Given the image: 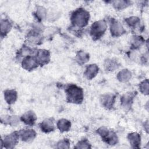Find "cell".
Segmentation results:
<instances>
[{
    "mask_svg": "<svg viewBox=\"0 0 149 149\" xmlns=\"http://www.w3.org/2000/svg\"><path fill=\"white\" fill-rule=\"evenodd\" d=\"M125 22L130 27H134L140 23V19L136 16H131L125 19Z\"/></svg>",
    "mask_w": 149,
    "mask_h": 149,
    "instance_id": "cell-26",
    "label": "cell"
},
{
    "mask_svg": "<svg viewBox=\"0 0 149 149\" xmlns=\"http://www.w3.org/2000/svg\"><path fill=\"white\" fill-rule=\"evenodd\" d=\"M130 2L129 1H112L113 7L118 10L123 9L125 8H127L130 5Z\"/></svg>",
    "mask_w": 149,
    "mask_h": 149,
    "instance_id": "cell-23",
    "label": "cell"
},
{
    "mask_svg": "<svg viewBox=\"0 0 149 149\" xmlns=\"http://www.w3.org/2000/svg\"><path fill=\"white\" fill-rule=\"evenodd\" d=\"M40 127L44 133H49L55 129V125L51 119H46L40 123Z\"/></svg>",
    "mask_w": 149,
    "mask_h": 149,
    "instance_id": "cell-15",
    "label": "cell"
},
{
    "mask_svg": "<svg viewBox=\"0 0 149 149\" xmlns=\"http://www.w3.org/2000/svg\"><path fill=\"white\" fill-rule=\"evenodd\" d=\"M90 18V14L88 11L83 8H79L75 10L71 15L72 23L78 27H85Z\"/></svg>",
    "mask_w": 149,
    "mask_h": 149,
    "instance_id": "cell-2",
    "label": "cell"
},
{
    "mask_svg": "<svg viewBox=\"0 0 149 149\" xmlns=\"http://www.w3.org/2000/svg\"><path fill=\"white\" fill-rule=\"evenodd\" d=\"M36 15L37 17L40 20H41L44 19L46 16V15H47L46 9L43 6H38L36 12Z\"/></svg>",
    "mask_w": 149,
    "mask_h": 149,
    "instance_id": "cell-27",
    "label": "cell"
},
{
    "mask_svg": "<svg viewBox=\"0 0 149 149\" xmlns=\"http://www.w3.org/2000/svg\"><path fill=\"white\" fill-rule=\"evenodd\" d=\"M134 97V94L132 93L124 94L120 98L121 105L125 109H129L131 107L133 103V100Z\"/></svg>",
    "mask_w": 149,
    "mask_h": 149,
    "instance_id": "cell-13",
    "label": "cell"
},
{
    "mask_svg": "<svg viewBox=\"0 0 149 149\" xmlns=\"http://www.w3.org/2000/svg\"><path fill=\"white\" fill-rule=\"evenodd\" d=\"M12 23L7 19L1 20V33L2 36H5L12 28Z\"/></svg>",
    "mask_w": 149,
    "mask_h": 149,
    "instance_id": "cell-21",
    "label": "cell"
},
{
    "mask_svg": "<svg viewBox=\"0 0 149 149\" xmlns=\"http://www.w3.org/2000/svg\"><path fill=\"white\" fill-rule=\"evenodd\" d=\"M39 65L35 57L31 56H26L22 62V66L27 70H31L36 69Z\"/></svg>",
    "mask_w": 149,
    "mask_h": 149,
    "instance_id": "cell-8",
    "label": "cell"
},
{
    "mask_svg": "<svg viewBox=\"0 0 149 149\" xmlns=\"http://www.w3.org/2000/svg\"><path fill=\"white\" fill-rule=\"evenodd\" d=\"M110 31L111 35L113 37L120 36L125 33V30L123 26L120 22L115 19H112L111 20L110 24Z\"/></svg>",
    "mask_w": 149,
    "mask_h": 149,
    "instance_id": "cell-6",
    "label": "cell"
},
{
    "mask_svg": "<svg viewBox=\"0 0 149 149\" xmlns=\"http://www.w3.org/2000/svg\"><path fill=\"white\" fill-rule=\"evenodd\" d=\"M66 98L68 102L79 104L83 100V91L81 87L75 84H69L66 89Z\"/></svg>",
    "mask_w": 149,
    "mask_h": 149,
    "instance_id": "cell-1",
    "label": "cell"
},
{
    "mask_svg": "<svg viewBox=\"0 0 149 149\" xmlns=\"http://www.w3.org/2000/svg\"><path fill=\"white\" fill-rule=\"evenodd\" d=\"M17 93L15 90H7L4 91V98L8 104H12L17 100Z\"/></svg>",
    "mask_w": 149,
    "mask_h": 149,
    "instance_id": "cell-16",
    "label": "cell"
},
{
    "mask_svg": "<svg viewBox=\"0 0 149 149\" xmlns=\"http://www.w3.org/2000/svg\"><path fill=\"white\" fill-rule=\"evenodd\" d=\"M35 58L40 65L47 64L50 61V53L48 50L40 49L36 51Z\"/></svg>",
    "mask_w": 149,
    "mask_h": 149,
    "instance_id": "cell-7",
    "label": "cell"
},
{
    "mask_svg": "<svg viewBox=\"0 0 149 149\" xmlns=\"http://www.w3.org/2000/svg\"><path fill=\"white\" fill-rule=\"evenodd\" d=\"M29 41L33 44H38L41 41V37L39 35L37 31H35L33 33H31L29 37Z\"/></svg>",
    "mask_w": 149,
    "mask_h": 149,
    "instance_id": "cell-28",
    "label": "cell"
},
{
    "mask_svg": "<svg viewBox=\"0 0 149 149\" xmlns=\"http://www.w3.org/2000/svg\"><path fill=\"white\" fill-rule=\"evenodd\" d=\"M144 39L141 37L139 36H136L133 37L132 40L131 45L133 48L137 49L140 47L144 43Z\"/></svg>",
    "mask_w": 149,
    "mask_h": 149,
    "instance_id": "cell-22",
    "label": "cell"
},
{
    "mask_svg": "<svg viewBox=\"0 0 149 149\" xmlns=\"http://www.w3.org/2000/svg\"><path fill=\"white\" fill-rule=\"evenodd\" d=\"M127 139L132 148H139L140 147L141 137L139 133L136 132L131 133L128 134Z\"/></svg>",
    "mask_w": 149,
    "mask_h": 149,
    "instance_id": "cell-12",
    "label": "cell"
},
{
    "mask_svg": "<svg viewBox=\"0 0 149 149\" xmlns=\"http://www.w3.org/2000/svg\"><path fill=\"white\" fill-rule=\"evenodd\" d=\"M70 143L68 139H64L59 141L56 144L58 148H69Z\"/></svg>",
    "mask_w": 149,
    "mask_h": 149,
    "instance_id": "cell-30",
    "label": "cell"
},
{
    "mask_svg": "<svg viewBox=\"0 0 149 149\" xmlns=\"http://www.w3.org/2000/svg\"><path fill=\"white\" fill-rule=\"evenodd\" d=\"M75 148H91V144L89 143L87 139H83L77 143L74 147Z\"/></svg>",
    "mask_w": 149,
    "mask_h": 149,
    "instance_id": "cell-29",
    "label": "cell"
},
{
    "mask_svg": "<svg viewBox=\"0 0 149 149\" xmlns=\"http://www.w3.org/2000/svg\"><path fill=\"white\" fill-rule=\"evenodd\" d=\"M20 120L27 125L33 126L37 120V116L33 111H29L21 116Z\"/></svg>",
    "mask_w": 149,
    "mask_h": 149,
    "instance_id": "cell-11",
    "label": "cell"
},
{
    "mask_svg": "<svg viewBox=\"0 0 149 149\" xmlns=\"http://www.w3.org/2000/svg\"><path fill=\"white\" fill-rule=\"evenodd\" d=\"M119 66V65H118V62L113 59H108L105 61V68L107 70L113 71L114 70L117 69Z\"/></svg>",
    "mask_w": 149,
    "mask_h": 149,
    "instance_id": "cell-24",
    "label": "cell"
},
{
    "mask_svg": "<svg viewBox=\"0 0 149 149\" xmlns=\"http://www.w3.org/2000/svg\"><path fill=\"white\" fill-rule=\"evenodd\" d=\"M99 71V68L96 64H91L87 66L84 74L87 79L91 80L95 77Z\"/></svg>",
    "mask_w": 149,
    "mask_h": 149,
    "instance_id": "cell-14",
    "label": "cell"
},
{
    "mask_svg": "<svg viewBox=\"0 0 149 149\" xmlns=\"http://www.w3.org/2000/svg\"><path fill=\"white\" fill-rule=\"evenodd\" d=\"M71 127L70 122L66 119H59L57 122V127L61 132H68Z\"/></svg>",
    "mask_w": 149,
    "mask_h": 149,
    "instance_id": "cell-19",
    "label": "cell"
},
{
    "mask_svg": "<svg viewBox=\"0 0 149 149\" xmlns=\"http://www.w3.org/2000/svg\"><path fill=\"white\" fill-rule=\"evenodd\" d=\"M115 96L111 94H106L102 95L101 97V102L102 106L108 109H111L115 103Z\"/></svg>",
    "mask_w": 149,
    "mask_h": 149,
    "instance_id": "cell-9",
    "label": "cell"
},
{
    "mask_svg": "<svg viewBox=\"0 0 149 149\" xmlns=\"http://www.w3.org/2000/svg\"><path fill=\"white\" fill-rule=\"evenodd\" d=\"M107 25L104 20L94 22L90 27V35L94 40L101 38L107 30Z\"/></svg>",
    "mask_w": 149,
    "mask_h": 149,
    "instance_id": "cell-4",
    "label": "cell"
},
{
    "mask_svg": "<svg viewBox=\"0 0 149 149\" xmlns=\"http://www.w3.org/2000/svg\"><path fill=\"white\" fill-rule=\"evenodd\" d=\"M89 58L90 56L88 53L83 51H78L76 54V61L79 65H82L87 62L89 60Z\"/></svg>",
    "mask_w": 149,
    "mask_h": 149,
    "instance_id": "cell-18",
    "label": "cell"
},
{
    "mask_svg": "<svg viewBox=\"0 0 149 149\" xmlns=\"http://www.w3.org/2000/svg\"><path fill=\"white\" fill-rule=\"evenodd\" d=\"M19 134L17 132H13L6 136L3 140H1V148L4 146L6 148H13L18 143Z\"/></svg>",
    "mask_w": 149,
    "mask_h": 149,
    "instance_id": "cell-5",
    "label": "cell"
},
{
    "mask_svg": "<svg viewBox=\"0 0 149 149\" xmlns=\"http://www.w3.org/2000/svg\"><path fill=\"white\" fill-rule=\"evenodd\" d=\"M21 139L25 142L32 141L36 136V132L33 129H22L19 132Z\"/></svg>",
    "mask_w": 149,
    "mask_h": 149,
    "instance_id": "cell-10",
    "label": "cell"
},
{
    "mask_svg": "<svg viewBox=\"0 0 149 149\" xmlns=\"http://www.w3.org/2000/svg\"><path fill=\"white\" fill-rule=\"evenodd\" d=\"M132 77V73L128 69H123L120 71L117 74V79L120 82H127Z\"/></svg>",
    "mask_w": 149,
    "mask_h": 149,
    "instance_id": "cell-20",
    "label": "cell"
},
{
    "mask_svg": "<svg viewBox=\"0 0 149 149\" xmlns=\"http://www.w3.org/2000/svg\"><path fill=\"white\" fill-rule=\"evenodd\" d=\"M1 122L5 125H10V126H15L19 122V119L17 116H2Z\"/></svg>",
    "mask_w": 149,
    "mask_h": 149,
    "instance_id": "cell-17",
    "label": "cell"
},
{
    "mask_svg": "<svg viewBox=\"0 0 149 149\" xmlns=\"http://www.w3.org/2000/svg\"><path fill=\"white\" fill-rule=\"evenodd\" d=\"M148 89H149V83H148V79H146L140 83L139 90L142 94L144 95H148Z\"/></svg>",
    "mask_w": 149,
    "mask_h": 149,
    "instance_id": "cell-25",
    "label": "cell"
},
{
    "mask_svg": "<svg viewBox=\"0 0 149 149\" xmlns=\"http://www.w3.org/2000/svg\"><path fill=\"white\" fill-rule=\"evenodd\" d=\"M97 133L101 136L102 140L110 146L115 145L118 141L116 134L111 130H109L105 127H101L97 130Z\"/></svg>",
    "mask_w": 149,
    "mask_h": 149,
    "instance_id": "cell-3",
    "label": "cell"
}]
</instances>
